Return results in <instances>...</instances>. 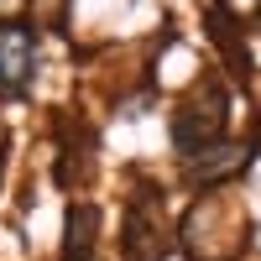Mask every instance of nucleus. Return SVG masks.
<instances>
[{"label": "nucleus", "instance_id": "nucleus-1", "mask_svg": "<svg viewBox=\"0 0 261 261\" xmlns=\"http://www.w3.org/2000/svg\"><path fill=\"white\" fill-rule=\"evenodd\" d=\"M225 89L220 84H209V89H199L178 115H172V146L183 151V157H193V151H204L225 136Z\"/></svg>", "mask_w": 261, "mask_h": 261}, {"label": "nucleus", "instance_id": "nucleus-2", "mask_svg": "<svg viewBox=\"0 0 261 261\" xmlns=\"http://www.w3.org/2000/svg\"><path fill=\"white\" fill-rule=\"evenodd\" d=\"M37 73V32L11 21L0 27V99H21Z\"/></svg>", "mask_w": 261, "mask_h": 261}, {"label": "nucleus", "instance_id": "nucleus-3", "mask_svg": "<svg viewBox=\"0 0 261 261\" xmlns=\"http://www.w3.org/2000/svg\"><path fill=\"white\" fill-rule=\"evenodd\" d=\"M251 141H214V146H204V151H193L188 157V178L193 183H220V178H235L246 162H251Z\"/></svg>", "mask_w": 261, "mask_h": 261}, {"label": "nucleus", "instance_id": "nucleus-4", "mask_svg": "<svg viewBox=\"0 0 261 261\" xmlns=\"http://www.w3.org/2000/svg\"><path fill=\"white\" fill-rule=\"evenodd\" d=\"M94 235H99V209L94 204H73L68 225H63V261H89Z\"/></svg>", "mask_w": 261, "mask_h": 261}]
</instances>
